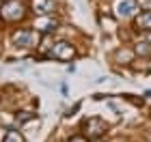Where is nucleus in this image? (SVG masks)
<instances>
[{
    "instance_id": "obj_1",
    "label": "nucleus",
    "mask_w": 151,
    "mask_h": 142,
    "mask_svg": "<svg viewBox=\"0 0 151 142\" xmlns=\"http://www.w3.org/2000/svg\"><path fill=\"white\" fill-rule=\"evenodd\" d=\"M84 129H86V133L91 138H99L101 136V131L106 129V123L101 118H88L86 123H84Z\"/></svg>"
},
{
    "instance_id": "obj_2",
    "label": "nucleus",
    "mask_w": 151,
    "mask_h": 142,
    "mask_svg": "<svg viewBox=\"0 0 151 142\" xmlns=\"http://www.w3.org/2000/svg\"><path fill=\"white\" fill-rule=\"evenodd\" d=\"M52 54H54L56 58H60V60H69V58L76 56V50H73L69 43H56V47H54Z\"/></svg>"
},
{
    "instance_id": "obj_3",
    "label": "nucleus",
    "mask_w": 151,
    "mask_h": 142,
    "mask_svg": "<svg viewBox=\"0 0 151 142\" xmlns=\"http://www.w3.org/2000/svg\"><path fill=\"white\" fill-rule=\"evenodd\" d=\"M134 11H136V2L134 0H119V2H116V13H119L121 17L132 15Z\"/></svg>"
},
{
    "instance_id": "obj_4",
    "label": "nucleus",
    "mask_w": 151,
    "mask_h": 142,
    "mask_svg": "<svg viewBox=\"0 0 151 142\" xmlns=\"http://www.w3.org/2000/svg\"><path fill=\"white\" fill-rule=\"evenodd\" d=\"M32 39H35V32L32 30H22V32H17V35L13 37V41H15V45H19V47H26V45H30Z\"/></svg>"
},
{
    "instance_id": "obj_5",
    "label": "nucleus",
    "mask_w": 151,
    "mask_h": 142,
    "mask_svg": "<svg viewBox=\"0 0 151 142\" xmlns=\"http://www.w3.org/2000/svg\"><path fill=\"white\" fill-rule=\"evenodd\" d=\"M136 28L140 30H151V11H142L136 17Z\"/></svg>"
},
{
    "instance_id": "obj_6",
    "label": "nucleus",
    "mask_w": 151,
    "mask_h": 142,
    "mask_svg": "<svg viewBox=\"0 0 151 142\" xmlns=\"http://www.w3.org/2000/svg\"><path fill=\"white\" fill-rule=\"evenodd\" d=\"M136 54H140V56H149V54H151V45L149 43H140L138 47H136Z\"/></svg>"
},
{
    "instance_id": "obj_7",
    "label": "nucleus",
    "mask_w": 151,
    "mask_h": 142,
    "mask_svg": "<svg viewBox=\"0 0 151 142\" xmlns=\"http://www.w3.org/2000/svg\"><path fill=\"white\" fill-rule=\"evenodd\" d=\"M4 142H24V138L19 136L17 131H9V136H6V140Z\"/></svg>"
},
{
    "instance_id": "obj_8",
    "label": "nucleus",
    "mask_w": 151,
    "mask_h": 142,
    "mask_svg": "<svg viewBox=\"0 0 151 142\" xmlns=\"http://www.w3.org/2000/svg\"><path fill=\"white\" fill-rule=\"evenodd\" d=\"M32 116V114H28V112H22V114H19V123H24V121H28Z\"/></svg>"
},
{
    "instance_id": "obj_9",
    "label": "nucleus",
    "mask_w": 151,
    "mask_h": 142,
    "mask_svg": "<svg viewBox=\"0 0 151 142\" xmlns=\"http://www.w3.org/2000/svg\"><path fill=\"white\" fill-rule=\"evenodd\" d=\"M69 142H86V140H84V138H82V136H73V138H71Z\"/></svg>"
},
{
    "instance_id": "obj_10",
    "label": "nucleus",
    "mask_w": 151,
    "mask_h": 142,
    "mask_svg": "<svg viewBox=\"0 0 151 142\" xmlns=\"http://www.w3.org/2000/svg\"><path fill=\"white\" fill-rule=\"evenodd\" d=\"M149 41H151V30H149Z\"/></svg>"
},
{
    "instance_id": "obj_11",
    "label": "nucleus",
    "mask_w": 151,
    "mask_h": 142,
    "mask_svg": "<svg viewBox=\"0 0 151 142\" xmlns=\"http://www.w3.org/2000/svg\"><path fill=\"white\" fill-rule=\"evenodd\" d=\"M97 142H99V140H97Z\"/></svg>"
}]
</instances>
